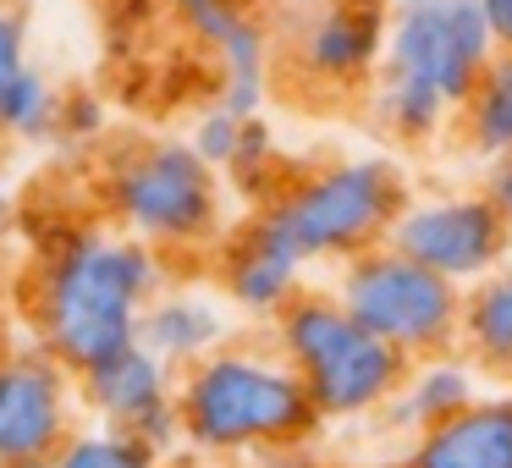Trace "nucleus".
Segmentation results:
<instances>
[{
    "label": "nucleus",
    "mask_w": 512,
    "mask_h": 468,
    "mask_svg": "<svg viewBox=\"0 0 512 468\" xmlns=\"http://www.w3.org/2000/svg\"><path fill=\"white\" fill-rule=\"evenodd\" d=\"M166 281L171 259L122 226H56L23 292L34 347L83 375L144 336V314Z\"/></svg>",
    "instance_id": "1"
},
{
    "label": "nucleus",
    "mask_w": 512,
    "mask_h": 468,
    "mask_svg": "<svg viewBox=\"0 0 512 468\" xmlns=\"http://www.w3.org/2000/svg\"><path fill=\"white\" fill-rule=\"evenodd\" d=\"M182 446L221 463H259L270 452H298L320 435V408L276 342H226L177 380Z\"/></svg>",
    "instance_id": "2"
},
{
    "label": "nucleus",
    "mask_w": 512,
    "mask_h": 468,
    "mask_svg": "<svg viewBox=\"0 0 512 468\" xmlns=\"http://www.w3.org/2000/svg\"><path fill=\"white\" fill-rule=\"evenodd\" d=\"M100 204L111 226L138 243L177 254H210L226 237V177L188 138H133L100 171Z\"/></svg>",
    "instance_id": "3"
},
{
    "label": "nucleus",
    "mask_w": 512,
    "mask_h": 468,
    "mask_svg": "<svg viewBox=\"0 0 512 468\" xmlns=\"http://www.w3.org/2000/svg\"><path fill=\"white\" fill-rule=\"evenodd\" d=\"M413 199L408 177L386 155H336L281 182L270 204H259L281 243L303 265H347L369 248L391 243L402 204Z\"/></svg>",
    "instance_id": "4"
},
{
    "label": "nucleus",
    "mask_w": 512,
    "mask_h": 468,
    "mask_svg": "<svg viewBox=\"0 0 512 468\" xmlns=\"http://www.w3.org/2000/svg\"><path fill=\"white\" fill-rule=\"evenodd\" d=\"M270 342L298 369L325 424L380 419L413 369V358H402L386 336L369 331L336 292H303L292 309L270 320Z\"/></svg>",
    "instance_id": "5"
},
{
    "label": "nucleus",
    "mask_w": 512,
    "mask_h": 468,
    "mask_svg": "<svg viewBox=\"0 0 512 468\" xmlns=\"http://www.w3.org/2000/svg\"><path fill=\"white\" fill-rule=\"evenodd\" d=\"M336 298L375 336H386L402 358H435V353H457L463 347L468 287L435 276L430 265L408 259L391 243L347 259L342 276H336Z\"/></svg>",
    "instance_id": "6"
},
{
    "label": "nucleus",
    "mask_w": 512,
    "mask_h": 468,
    "mask_svg": "<svg viewBox=\"0 0 512 468\" xmlns=\"http://www.w3.org/2000/svg\"><path fill=\"white\" fill-rule=\"evenodd\" d=\"M501 56L479 0H391L386 12V67L419 89L441 94L463 116L468 94Z\"/></svg>",
    "instance_id": "7"
},
{
    "label": "nucleus",
    "mask_w": 512,
    "mask_h": 468,
    "mask_svg": "<svg viewBox=\"0 0 512 468\" xmlns=\"http://www.w3.org/2000/svg\"><path fill=\"white\" fill-rule=\"evenodd\" d=\"M276 45L292 78L320 94H358L386 67L391 0H276Z\"/></svg>",
    "instance_id": "8"
},
{
    "label": "nucleus",
    "mask_w": 512,
    "mask_h": 468,
    "mask_svg": "<svg viewBox=\"0 0 512 468\" xmlns=\"http://www.w3.org/2000/svg\"><path fill=\"white\" fill-rule=\"evenodd\" d=\"M391 248H402L408 259L430 265L457 287H474L512 259V226L485 188H435L402 204Z\"/></svg>",
    "instance_id": "9"
},
{
    "label": "nucleus",
    "mask_w": 512,
    "mask_h": 468,
    "mask_svg": "<svg viewBox=\"0 0 512 468\" xmlns=\"http://www.w3.org/2000/svg\"><path fill=\"white\" fill-rule=\"evenodd\" d=\"M78 424V375L45 347H17L0 369V468H50Z\"/></svg>",
    "instance_id": "10"
},
{
    "label": "nucleus",
    "mask_w": 512,
    "mask_h": 468,
    "mask_svg": "<svg viewBox=\"0 0 512 468\" xmlns=\"http://www.w3.org/2000/svg\"><path fill=\"white\" fill-rule=\"evenodd\" d=\"M177 380L182 369L166 364L155 347L133 342L116 358L83 369L78 391H83V413L116 430H133L144 441H155L160 452L182 446V413H177Z\"/></svg>",
    "instance_id": "11"
},
{
    "label": "nucleus",
    "mask_w": 512,
    "mask_h": 468,
    "mask_svg": "<svg viewBox=\"0 0 512 468\" xmlns=\"http://www.w3.org/2000/svg\"><path fill=\"white\" fill-rule=\"evenodd\" d=\"M303 259L281 243V232L265 215H248L221 248H215V281H221V298L237 314H254V320H276L281 309L303 298Z\"/></svg>",
    "instance_id": "12"
},
{
    "label": "nucleus",
    "mask_w": 512,
    "mask_h": 468,
    "mask_svg": "<svg viewBox=\"0 0 512 468\" xmlns=\"http://www.w3.org/2000/svg\"><path fill=\"white\" fill-rule=\"evenodd\" d=\"M402 468H512V391H479L446 424L408 435Z\"/></svg>",
    "instance_id": "13"
},
{
    "label": "nucleus",
    "mask_w": 512,
    "mask_h": 468,
    "mask_svg": "<svg viewBox=\"0 0 512 468\" xmlns=\"http://www.w3.org/2000/svg\"><path fill=\"white\" fill-rule=\"evenodd\" d=\"M138 342L155 347L166 364L188 369V364H199V358L221 353L226 342H237L232 336V303L210 298V292H199V287H166L149 303L144 336H138Z\"/></svg>",
    "instance_id": "14"
},
{
    "label": "nucleus",
    "mask_w": 512,
    "mask_h": 468,
    "mask_svg": "<svg viewBox=\"0 0 512 468\" xmlns=\"http://www.w3.org/2000/svg\"><path fill=\"white\" fill-rule=\"evenodd\" d=\"M479 375H485V369H479L463 347H457V353H435V358H413L397 402H391L380 419L397 435H424V430H435V424H446L452 413H463L468 402L485 391Z\"/></svg>",
    "instance_id": "15"
},
{
    "label": "nucleus",
    "mask_w": 512,
    "mask_h": 468,
    "mask_svg": "<svg viewBox=\"0 0 512 468\" xmlns=\"http://www.w3.org/2000/svg\"><path fill=\"white\" fill-rule=\"evenodd\" d=\"M463 353L485 375L512 380V259L468 287L463 303Z\"/></svg>",
    "instance_id": "16"
},
{
    "label": "nucleus",
    "mask_w": 512,
    "mask_h": 468,
    "mask_svg": "<svg viewBox=\"0 0 512 468\" xmlns=\"http://www.w3.org/2000/svg\"><path fill=\"white\" fill-rule=\"evenodd\" d=\"M364 94H369V122L386 138H397V144H435V138L457 122V111L441 94L419 89V83H408V78H391V72H380Z\"/></svg>",
    "instance_id": "17"
},
{
    "label": "nucleus",
    "mask_w": 512,
    "mask_h": 468,
    "mask_svg": "<svg viewBox=\"0 0 512 468\" xmlns=\"http://www.w3.org/2000/svg\"><path fill=\"white\" fill-rule=\"evenodd\" d=\"M463 144L485 160L512 155V56H496L463 105Z\"/></svg>",
    "instance_id": "18"
},
{
    "label": "nucleus",
    "mask_w": 512,
    "mask_h": 468,
    "mask_svg": "<svg viewBox=\"0 0 512 468\" xmlns=\"http://www.w3.org/2000/svg\"><path fill=\"white\" fill-rule=\"evenodd\" d=\"M50 468H171V463L155 441H144V435L89 419V424L72 430V441L56 452Z\"/></svg>",
    "instance_id": "19"
},
{
    "label": "nucleus",
    "mask_w": 512,
    "mask_h": 468,
    "mask_svg": "<svg viewBox=\"0 0 512 468\" xmlns=\"http://www.w3.org/2000/svg\"><path fill=\"white\" fill-rule=\"evenodd\" d=\"M61 100L67 94H56V83L34 67L0 105V138H12V144H50V138H61Z\"/></svg>",
    "instance_id": "20"
},
{
    "label": "nucleus",
    "mask_w": 512,
    "mask_h": 468,
    "mask_svg": "<svg viewBox=\"0 0 512 468\" xmlns=\"http://www.w3.org/2000/svg\"><path fill=\"white\" fill-rule=\"evenodd\" d=\"M281 149H276V133H270V122L265 116H254L248 122V133H243V149H237V160H232V171H226V188H237L243 199H254V204H270L281 193Z\"/></svg>",
    "instance_id": "21"
},
{
    "label": "nucleus",
    "mask_w": 512,
    "mask_h": 468,
    "mask_svg": "<svg viewBox=\"0 0 512 468\" xmlns=\"http://www.w3.org/2000/svg\"><path fill=\"white\" fill-rule=\"evenodd\" d=\"M248 122H254V116H237V111H226V105H210V111L193 116L188 144L199 149V155H204V160H210V166L226 177V171H232V160H237V149H243Z\"/></svg>",
    "instance_id": "22"
},
{
    "label": "nucleus",
    "mask_w": 512,
    "mask_h": 468,
    "mask_svg": "<svg viewBox=\"0 0 512 468\" xmlns=\"http://www.w3.org/2000/svg\"><path fill=\"white\" fill-rule=\"evenodd\" d=\"M34 72V34H28V17L17 6H0V105L17 83Z\"/></svg>",
    "instance_id": "23"
},
{
    "label": "nucleus",
    "mask_w": 512,
    "mask_h": 468,
    "mask_svg": "<svg viewBox=\"0 0 512 468\" xmlns=\"http://www.w3.org/2000/svg\"><path fill=\"white\" fill-rule=\"evenodd\" d=\"M105 133V100L100 94H67L61 100V138L67 144H94V138Z\"/></svg>",
    "instance_id": "24"
},
{
    "label": "nucleus",
    "mask_w": 512,
    "mask_h": 468,
    "mask_svg": "<svg viewBox=\"0 0 512 468\" xmlns=\"http://www.w3.org/2000/svg\"><path fill=\"white\" fill-rule=\"evenodd\" d=\"M479 188L496 199V210L507 215V226H512V155L490 160V166H485V182H479Z\"/></svg>",
    "instance_id": "25"
},
{
    "label": "nucleus",
    "mask_w": 512,
    "mask_h": 468,
    "mask_svg": "<svg viewBox=\"0 0 512 468\" xmlns=\"http://www.w3.org/2000/svg\"><path fill=\"white\" fill-rule=\"evenodd\" d=\"M479 6H485V23L496 34L501 56H512V0H479Z\"/></svg>",
    "instance_id": "26"
},
{
    "label": "nucleus",
    "mask_w": 512,
    "mask_h": 468,
    "mask_svg": "<svg viewBox=\"0 0 512 468\" xmlns=\"http://www.w3.org/2000/svg\"><path fill=\"white\" fill-rule=\"evenodd\" d=\"M254 468H347V463H331V457H314V452H270V457H259Z\"/></svg>",
    "instance_id": "27"
},
{
    "label": "nucleus",
    "mask_w": 512,
    "mask_h": 468,
    "mask_svg": "<svg viewBox=\"0 0 512 468\" xmlns=\"http://www.w3.org/2000/svg\"><path fill=\"white\" fill-rule=\"evenodd\" d=\"M17 353V331H12V314L0 309V369H6V358Z\"/></svg>",
    "instance_id": "28"
},
{
    "label": "nucleus",
    "mask_w": 512,
    "mask_h": 468,
    "mask_svg": "<svg viewBox=\"0 0 512 468\" xmlns=\"http://www.w3.org/2000/svg\"><path fill=\"white\" fill-rule=\"evenodd\" d=\"M6 226H12V199L0 193V232H6Z\"/></svg>",
    "instance_id": "29"
},
{
    "label": "nucleus",
    "mask_w": 512,
    "mask_h": 468,
    "mask_svg": "<svg viewBox=\"0 0 512 468\" xmlns=\"http://www.w3.org/2000/svg\"><path fill=\"white\" fill-rule=\"evenodd\" d=\"M397 468H402V463H397Z\"/></svg>",
    "instance_id": "30"
}]
</instances>
